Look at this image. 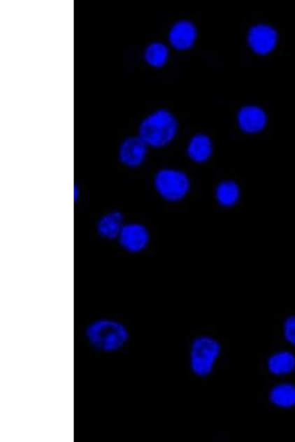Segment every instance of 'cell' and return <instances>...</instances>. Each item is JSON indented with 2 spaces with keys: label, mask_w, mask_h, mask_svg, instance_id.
Listing matches in <instances>:
<instances>
[{
  "label": "cell",
  "mask_w": 295,
  "mask_h": 442,
  "mask_svg": "<svg viewBox=\"0 0 295 442\" xmlns=\"http://www.w3.org/2000/svg\"><path fill=\"white\" fill-rule=\"evenodd\" d=\"M217 198L222 206H232L239 200V187L233 181H224L217 187Z\"/></svg>",
  "instance_id": "cell-15"
},
{
  "label": "cell",
  "mask_w": 295,
  "mask_h": 442,
  "mask_svg": "<svg viewBox=\"0 0 295 442\" xmlns=\"http://www.w3.org/2000/svg\"><path fill=\"white\" fill-rule=\"evenodd\" d=\"M124 225L123 214L118 211H113L100 218L97 224V231L103 238L115 240L118 238Z\"/></svg>",
  "instance_id": "cell-10"
},
{
  "label": "cell",
  "mask_w": 295,
  "mask_h": 442,
  "mask_svg": "<svg viewBox=\"0 0 295 442\" xmlns=\"http://www.w3.org/2000/svg\"><path fill=\"white\" fill-rule=\"evenodd\" d=\"M238 119L240 128L250 134L262 131L267 122L266 113L257 106H246L241 108Z\"/></svg>",
  "instance_id": "cell-9"
},
{
  "label": "cell",
  "mask_w": 295,
  "mask_h": 442,
  "mask_svg": "<svg viewBox=\"0 0 295 442\" xmlns=\"http://www.w3.org/2000/svg\"><path fill=\"white\" fill-rule=\"evenodd\" d=\"M154 187L159 195L166 201L175 202L189 192V177L182 171L173 169L159 171L154 178Z\"/></svg>",
  "instance_id": "cell-3"
},
{
  "label": "cell",
  "mask_w": 295,
  "mask_h": 442,
  "mask_svg": "<svg viewBox=\"0 0 295 442\" xmlns=\"http://www.w3.org/2000/svg\"><path fill=\"white\" fill-rule=\"evenodd\" d=\"M273 404L279 407L290 408L295 405V387L290 384L278 385L271 392Z\"/></svg>",
  "instance_id": "cell-13"
},
{
  "label": "cell",
  "mask_w": 295,
  "mask_h": 442,
  "mask_svg": "<svg viewBox=\"0 0 295 442\" xmlns=\"http://www.w3.org/2000/svg\"><path fill=\"white\" fill-rule=\"evenodd\" d=\"M285 334L287 340L295 344V316L289 317L285 325Z\"/></svg>",
  "instance_id": "cell-16"
},
{
  "label": "cell",
  "mask_w": 295,
  "mask_h": 442,
  "mask_svg": "<svg viewBox=\"0 0 295 442\" xmlns=\"http://www.w3.org/2000/svg\"><path fill=\"white\" fill-rule=\"evenodd\" d=\"M196 35V29L193 23L180 21L172 27L169 34V40L174 48L183 50L192 47Z\"/></svg>",
  "instance_id": "cell-8"
},
{
  "label": "cell",
  "mask_w": 295,
  "mask_h": 442,
  "mask_svg": "<svg viewBox=\"0 0 295 442\" xmlns=\"http://www.w3.org/2000/svg\"><path fill=\"white\" fill-rule=\"evenodd\" d=\"M178 129L176 118L168 110L159 109L141 122L138 136L148 147L162 148L174 139Z\"/></svg>",
  "instance_id": "cell-1"
},
{
  "label": "cell",
  "mask_w": 295,
  "mask_h": 442,
  "mask_svg": "<svg viewBox=\"0 0 295 442\" xmlns=\"http://www.w3.org/2000/svg\"><path fill=\"white\" fill-rule=\"evenodd\" d=\"M117 239L125 251L138 253L143 251L149 244L150 236L143 225L131 223L124 225Z\"/></svg>",
  "instance_id": "cell-5"
},
{
  "label": "cell",
  "mask_w": 295,
  "mask_h": 442,
  "mask_svg": "<svg viewBox=\"0 0 295 442\" xmlns=\"http://www.w3.org/2000/svg\"><path fill=\"white\" fill-rule=\"evenodd\" d=\"M268 367L276 376L288 374L295 368V357L289 352H277L269 359Z\"/></svg>",
  "instance_id": "cell-12"
},
{
  "label": "cell",
  "mask_w": 295,
  "mask_h": 442,
  "mask_svg": "<svg viewBox=\"0 0 295 442\" xmlns=\"http://www.w3.org/2000/svg\"><path fill=\"white\" fill-rule=\"evenodd\" d=\"M278 41V33L270 25L259 24L250 31L248 43L254 52L266 55L274 50Z\"/></svg>",
  "instance_id": "cell-7"
},
{
  "label": "cell",
  "mask_w": 295,
  "mask_h": 442,
  "mask_svg": "<svg viewBox=\"0 0 295 442\" xmlns=\"http://www.w3.org/2000/svg\"><path fill=\"white\" fill-rule=\"evenodd\" d=\"M220 343L210 337H199L192 344L191 354L192 368L195 374L206 377L211 372L220 353Z\"/></svg>",
  "instance_id": "cell-4"
},
{
  "label": "cell",
  "mask_w": 295,
  "mask_h": 442,
  "mask_svg": "<svg viewBox=\"0 0 295 442\" xmlns=\"http://www.w3.org/2000/svg\"><path fill=\"white\" fill-rule=\"evenodd\" d=\"M148 145L138 136H130L120 144L118 150L120 162L129 169H136L144 162Z\"/></svg>",
  "instance_id": "cell-6"
},
{
  "label": "cell",
  "mask_w": 295,
  "mask_h": 442,
  "mask_svg": "<svg viewBox=\"0 0 295 442\" xmlns=\"http://www.w3.org/2000/svg\"><path fill=\"white\" fill-rule=\"evenodd\" d=\"M189 157L196 162L207 161L213 153V145L210 138L205 134H198L192 138L189 146Z\"/></svg>",
  "instance_id": "cell-11"
},
{
  "label": "cell",
  "mask_w": 295,
  "mask_h": 442,
  "mask_svg": "<svg viewBox=\"0 0 295 442\" xmlns=\"http://www.w3.org/2000/svg\"><path fill=\"white\" fill-rule=\"evenodd\" d=\"M86 336L94 348L106 352L122 349L129 338L122 324L107 320L91 324L87 329Z\"/></svg>",
  "instance_id": "cell-2"
},
{
  "label": "cell",
  "mask_w": 295,
  "mask_h": 442,
  "mask_svg": "<svg viewBox=\"0 0 295 442\" xmlns=\"http://www.w3.org/2000/svg\"><path fill=\"white\" fill-rule=\"evenodd\" d=\"M169 51L163 43H154L146 48L144 52L145 62L153 67H162L168 62Z\"/></svg>",
  "instance_id": "cell-14"
}]
</instances>
